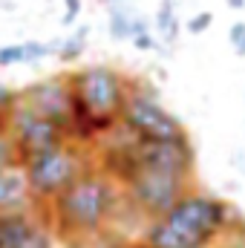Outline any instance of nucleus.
<instances>
[{
  "label": "nucleus",
  "mask_w": 245,
  "mask_h": 248,
  "mask_svg": "<svg viewBox=\"0 0 245 248\" xmlns=\"http://www.w3.org/2000/svg\"><path fill=\"white\" fill-rule=\"evenodd\" d=\"M32 202H38V199L32 193L23 162L3 168L0 170V211H29Z\"/></svg>",
  "instance_id": "8"
},
{
  "label": "nucleus",
  "mask_w": 245,
  "mask_h": 248,
  "mask_svg": "<svg viewBox=\"0 0 245 248\" xmlns=\"http://www.w3.org/2000/svg\"><path fill=\"white\" fill-rule=\"evenodd\" d=\"M6 130H9V136L15 139V144H17V150H20V159L35 156V153H41V150H49V147H55V144L69 141V130H66L63 124H58L55 119H49V116H44V113H38L35 107H29V104H23V101H17V104L9 110V116H6Z\"/></svg>",
  "instance_id": "6"
},
{
  "label": "nucleus",
  "mask_w": 245,
  "mask_h": 248,
  "mask_svg": "<svg viewBox=\"0 0 245 248\" xmlns=\"http://www.w3.org/2000/svg\"><path fill=\"white\" fill-rule=\"evenodd\" d=\"M130 44H133V46H136L138 52H165V49H168V46L162 44V38H159V35H156L153 29H147V32L136 35V38H133Z\"/></svg>",
  "instance_id": "15"
},
{
  "label": "nucleus",
  "mask_w": 245,
  "mask_h": 248,
  "mask_svg": "<svg viewBox=\"0 0 245 248\" xmlns=\"http://www.w3.org/2000/svg\"><path fill=\"white\" fill-rule=\"evenodd\" d=\"M119 127L136 139H182V136H187L184 124L159 101L156 87H150V84L130 87Z\"/></svg>",
  "instance_id": "5"
},
{
  "label": "nucleus",
  "mask_w": 245,
  "mask_h": 248,
  "mask_svg": "<svg viewBox=\"0 0 245 248\" xmlns=\"http://www.w3.org/2000/svg\"><path fill=\"white\" fill-rule=\"evenodd\" d=\"M190 187H193V176H187V173L141 165L122 185V190L127 202L144 219H156V217H165Z\"/></svg>",
  "instance_id": "4"
},
{
  "label": "nucleus",
  "mask_w": 245,
  "mask_h": 248,
  "mask_svg": "<svg viewBox=\"0 0 245 248\" xmlns=\"http://www.w3.org/2000/svg\"><path fill=\"white\" fill-rule=\"evenodd\" d=\"M231 162H234V168L245 176V150H234V159Z\"/></svg>",
  "instance_id": "21"
},
{
  "label": "nucleus",
  "mask_w": 245,
  "mask_h": 248,
  "mask_svg": "<svg viewBox=\"0 0 245 248\" xmlns=\"http://www.w3.org/2000/svg\"><path fill=\"white\" fill-rule=\"evenodd\" d=\"M0 130H6V116H0Z\"/></svg>",
  "instance_id": "24"
},
{
  "label": "nucleus",
  "mask_w": 245,
  "mask_h": 248,
  "mask_svg": "<svg viewBox=\"0 0 245 248\" xmlns=\"http://www.w3.org/2000/svg\"><path fill=\"white\" fill-rule=\"evenodd\" d=\"M153 32L162 38L165 46H176L182 35V20H179V6L176 0H159L153 12Z\"/></svg>",
  "instance_id": "10"
},
{
  "label": "nucleus",
  "mask_w": 245,
  "mask_h": 248,
  "mask_svg": "<svg viewBox=\"0 0 245 248\" xmlns=\"http://www.w3.org/2000/svg\"><path fill=\"white\" fill-rule=\"evenodd\" d=\"M228 44H231L234 55L245 58V20H237V23H231V29H228Z\"/></svg>",
  "instance_id": "17"
},
{
  "label": "nucleus",
  "mask_w": 245,
  "mask_h": 248,
  "mask_svg": "<svg viewBox=\"0 0 245 248\" xmlns=\"http://www.w3.org/2000/svg\"><path fill=\"white\" fill-rule=\"evenodd\" d=\"M104 6H119V3H133V0H101Z\"/></svg>",
  "instance_id": "23"
},
{
  "label": "nucleus",
  "mask_w": 245,
  "mask_h": 248,
  "mask_svg": "<svg viewBox=\"0 0 245 248\" xmlns=\"http://www.w3.org/2000/svg\"><path fill=\"white\" fill-rule=\"evenodd\" d=\"M87 38H90V26H78L72 35H66V38H61V41H52L55 55H58L63 63L78 61V58L84 55V49H87Z\"/></svg>",
  "instance_id": "12"
},
{
  "label": "nucleus",
  "mask_w": 245,
  "mask_h": 248,
  "mask_svg": "<svg viewBox=\"0 0 245 248\" xmlns=\"http://www.w3.org/2000/svg\"><path fill=\"white\" fill-rule=\"evenodd\" d=\"M20 101V93L9 90L6 84H0V116H9V110Z\"/></svg>",
  "instance_id": "19"
},
{
  "label": "nucleus",
  "mask_w": 245,
  "mask_h": 248,
  "mask_svg": "<svg viewBox=\"0 0 245 248\" xmlns=\"http://www.w3.org/2000/svg\"><path fill=\"white\" fill-rule=\"evenodd\" d=\"M240 219L228 199L190 187L165 217L147 219L138 248H214Z\"/></svg>",
  "instance_id": "1"
},
{
  "label": "nucleus",
  "mask_w": 245,
  "mask_h": 248,
  "mask_svg": "<svg viewBox=\"0 0 245 248\" xmlns=\"http://www.w3.org/2000/svg\"><path fill=\"white\" fill-rule=\"evenodd\" d=\"M23 168H26V176H29V185L38 202H52L58 199L72 182H78L87 170H92L95 165L90 162V150L78 141H63L55 144L49 150H41L35 156H26L23 159Z\"/></svg>",
  "instance_id": "3"
},
{
  "label": "nucleus",
  "mask_w": 245,
  "mask_h": 248,
  "mask_svg": "<svg viewBox=\"0 0 245 248\" xmlns=\"http://www.w3.org/2000/svg\"><path fill=\"white\" fill-rule=\"evenodd\" d=\"M17 248H55V246H52V234L46 231V225L35 222V228L26 234V240H23Z\"/></svg>",
  "instance_id": "14"
},
{
  "label": "nucleus",
  "mask_w": 245,
  "mask_h": 248,
  "mask_svg": "<svg viewBox=\"0 0 245 248\" xmlns=\"http://www.w3.org/2000/svg\"><path fill=\"white\" fill-rule=\"evenodd\" d=\"M228 3V9H234V12H243L245 9V0H225Z\"/></svg>",
  "instance_id": "22"
},
{
  "label": "nucleus",
  "mask_w": 245,
  "mask_h": 248,
  "mask_svg": "<svg viewBox=\"0 0 245 248\" xmlns=\"http://www.w3.org/2000/svg\"><path fill=\"white\" fill-rule=\"evenodd\" d=\"M20 101L35 107L38 113L55 119L66 130H72V84H69V75L46 78V81H38V84L26 87L20 93Z\"/></svg>",
  "instance_id": "7"
},
{
  "label": "nucleus",
  "mask_w": 245,
  "mask_h": 248,
  "mask_svg": "<svg viewBox=\"0 0 245 248\" xmlns=\"http://www.w3.org/2000/svg\"><path fill=\"white\" fill-rule=\"evenodd\" d=\"M119 205H122V185L101 168H92L78 182H72L58 199H52L49 211L55 228L63 237L90 240L110 225Z\"/></svg>",
  "instance_id": "2"
},
{
  "label": "nucleus",
  "mask_w": 245,
  "mask_h": 248,
  "mask_svg": "<svg viewBox=\"0 0 245 248\" xmlns=\"http://www.w3.org/2000/svg\"><path fill=\"white\" fill-rule=\"evenodd\" d=\"M15 162H23L20 159V150L15 144V139L9 136V130H0V170L15 165Z\"/></svg>",
  "instance_id": "13"
},
{
  "label": "nucleus",
  "mask_w": 245,
  "mask_h": 248,
  "mask_svg": "<svg viewBox=\"0 0 245 248\" xmlns=\"http://www.w3.org/2000/svg\"><path fill=\"white\" fill-rule=\"evenodd\" d=\"M15 63H26V46L23 44L0 46V66H15Z\"/></svg>",
  "instance_id": "16"
},
{
  "label": "nucleus",
  "mask_w": 245,
  "mask_h": 248,
  "mask_svg": "<svg viewBox=\"0 0 245 248\" xmlns=\"http://www.w3.org/2000/svg\"><path fill=\"white\" fill-rule=\"evenodd\" d=\"M211 26H214V12H208V9L199 12V15H193V17L184 23V29H187L190 35H202V32H208Z\"/></svg>",
  "instance_id": "18"
},
{
  "label": "nucleus",
  "mask_w": 245,
  "mask_h": 248,
  "mask_svg": "<svg viewBox=\"0 0 245 248\" xmlns=\"http://www.w3.org/2000/svg\"><path fill=\"white\" fill-rule=\"evenodd\" d=\"M153 29V23L133 6V3H119L107 6V32L113 41H133L136 35Z\"/></svg>",
  "instance_id": "9"
},
{
  "label": "nucleus",
  "mask_w": 245,
  "mask_h": 248,
  "mask_svg": "<svg viewBox=\"0 0 245 248\" xmlns=\"http://www.w3.org/2000/svg\"><path fill=\"white\" fill-rule=\"evenodd\" d=\"M35 228L29 211H0V248H17Z\"/></svg>",
  "instance_id": "11"
},
{
  "label": "nucleus",
  "mask_w": 245,
  "mask_h": 248,
  "mask_svg": "<svg viewBox=\"0 0 245 248\" xmlns=\"http://www.w3.org/2000/svg\"><path fill=\"white\" fill-rule=\"evenodd\" d=\"M63 26H69V23H75L78 20V15L84 12V0H63Z\"/></svg>",
  "instance_id": "20"
}]
</instances>
